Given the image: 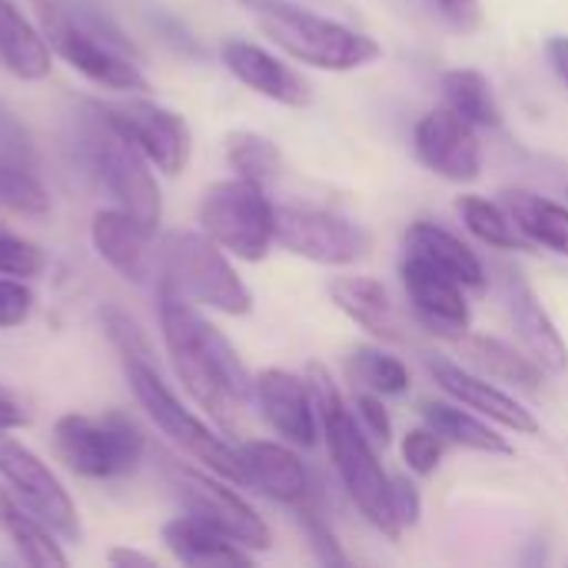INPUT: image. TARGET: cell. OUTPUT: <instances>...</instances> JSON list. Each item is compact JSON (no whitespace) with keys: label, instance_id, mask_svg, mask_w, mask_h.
<instances>
[{"label":"cell","instance_id":"1","mask_svg":"<svg viewBox=\"0 0 568 568\" xmlns=\"http://www.w3.org/2000/svg\"><path fill=\"white\" fill-rule=\"evenodd\" d=\"M156 296L160 333L176 379L213 423L233 433L253 399V376L233 343L200 313V306L170 290H156Z\"/></svg>","mask_w":568,"mask_h":568},{"label":"cell","instance_id":"2","mask_svg":"<svg viewBox=\"0 0 568 568\" xmlns=\"http://www.w3.org/2000/svg\"><path fill=\"white\" fill-rule=\"evenodd\" d=\"M306 383L313 389L316 416H320L333 466H336L349 499L356 503V509L366 516V523L373 529H379L386 539H399L403 526H399V516L393 506V476L383 469L369 436L363 433L353 409L343 403V393L336 389L333 376L320 363H310Z\"/></svg>","mask_w":568,"mask_h":568},{"label":"cell","instance_id":"3","mask_svg":"<svg viewBox=\"0 0 568 568\" xmlns=\"http://www.w3.org/2000/svg\"><path fill=\"white\" fill-rule=\"evenodd\" d=\"M40 30L63 63L100 90L116 93H146L150 80L140 70V53L123 37V30L93 7L67 0H37Z\"/></svg>","mask_w":568,"mask_h":568},{"label":"cell","instance_id":"4","mask_svg":"<svg viewBox=\"0 0 568 568\" xmlns=\"http://www.w3.org/2000/svg\"><path fill=\"white\" fill-rule=\"evenodd\" d=\"M243 3L256 17L260 30L283 53L316 70H333V73L359 70L379 60L383 53V47L369 33H359L300 3H290V0H243Z\"/></svg>","mask_w":568,"mask_h":568},{"label":"cell","instance_id":"5","mask_svg":"<svg viewBox=\"0 0 568 568\" xmlns=\"http://www.w3.org/2000/svg\"><path fill=\"white\" fill-rule=\"evenodd\" d=\"M156 290H170L193 306L226 316H246L253 310V293L226 260V250L203 230H173L160 240Z\"/></svg>","mask_w":568,"mask_h":568},{"label":"cell","instance_id":"6","mask_svg":"<svg viewBox=\"0 0 568 568\" xmlns=\"http://www.w3.org/2000/svg\"><path fill=\"white\" fill-rule=\"evenodd\" d=\"M120 359H123L126 383H130L140 409L156 423V429L173 446H180L186 456H193L200 466H206L210 473H216V476H223V479H230L236 486H246L236 446H230L223 436H216L200 416H193L176 399V393L163 383L153 359L150 356H120Z\"/></svg>","mask_w":568,"mask_h":568},{"label":"cell","instance_id":"7","mask_svg":"<svg viewBox=\"0 0 568 568\" xmlns=\"http://www.w3.org/2000/svg\"><path fill=\"white\" fill-rule=\"evenodd\" d=\"M57 456L83 479L133 476L146 456V436L133 416L120 409L67 413L53 426Z\"/></svg>","mask_w":568,"mask_h":568},{"label":"cell","instance_id":"8","mask_svg":"<svg viewBox=\"0 0 568 568\" xmlns=\"http://www.w3.org/2000/svg\"><path fill=\"white\" fill-rule=\"evenodd\" d=\"M196 220L213 243L246 263L266 260L270 246L276 243V206L270 203L266 190L246 176L206 186Z\"/></svg>","mask_w":568,"mask_h":568},{"label":"cell","instance_id":"9","mask_svg":"<svg viewBox=\"0 0 568 568\" xmlns=\"http://www.w3.org/2000/svg\"><path fill=\"white\" fill-rule=\"evenodd\" d=\"M83 143H87V166L100 180V186L113 196V203L156 233L163 220V196L150 170L153 163L116 130H110L97 110Z\"/></svg>","mask_w":568,"mask_h":568},{"label":"cell","instance_id":"10","mask_svg":"<svg viewBox=\"0 0 568 568\" xmlns=\"http://www.w3.org/2000/svg\"><path fill=\"white\" fill-rule=\"evenodd\" d=\"M110 130H116L126 143H133L160 173L180 176L193 156V133L183 113L153 103L146 97L130 93L116 103H93Z\"/></svg>","mask_w":568,"mask_h":568},{"label":"cell","instance_id":"11","mask_svg":"<svg viewBox=\"0 0 568 568\" xmlns=\"http://www.w3.org/2000/svg\"><path fill=\"white\" fill-rule=\"evenodd\" d=\"M166 479L190 516L206 519L210 526H216L220 532H226L250 552H266L273 546L270 526L246 499H240L230 489V479L210 469L203 473V469L183 466L176 459H166Z\"/></svg>","mask_w":568,"mask_h":568},{"label":"cell","instance_id":"12","mask_svg":"<svg viewBox=\"0 0 568 568\" xmlns=\"http://www.w3.org/2000/svg\"><path fill=\"white\" fill-rule=\"evenodd\" d=\"M0 479L3 486L17 496V503L37 516L57 539L63 542H80L83 526L80 513L63 489V483L53 476V469L20 439L0 433Z\"/></svg>","mask_w":568,"mask_h":568},{"label":"cell","instance_id":"13","mask_svg":"<svg viewBox=\"0 0 568 568\" xmlns=\"http://www.w3.org/2000/svg\"><path fill=\"white\" fill-rule=\"evenodd\" d=\"M276 243L323 266H349L363 260L373 246L369 233L359 223L333 210L300 203L276 206Z\"/></svg>","mask_w":568,"mask_h":568},{"label":"cell","instance_id":"14","mask_svg":"<svg viewBox=\"0 0 568 568\" xmlns=\"http://www.w3.org/2000/svg\"><path fill=\"white\" fill-rule=\"evenodd\" d=\"M413 150L419 163L443 180L453 183H473L483 173V143L476 136V126L459 116L453 106L429 110L413 133Z\"/></svg>","mask_w":568,"mask_h":568},{"label":"cell","instance_id":"15","mask_svg":"<svg viewBox=\"0 0 568 568\" xmlns=\"http://www.w3.org/2000/svg\"><path fill=\"white\" fill-rule=\"evenodd\" d=\"M403 286L406 296L413 303V313L443 339H463L469 333L473 313L469 303L463 296V283L453 280L449 273H443L439 266H433L429 260L406 253L403 256Z\"/></svg>","mask_w":568,"mask_h":568},{"label":"cell","instance_id":"16","mask_svg":"<svg viewBox=\"0 0 568 568\" xmlns=\"http://www.w3.org/2000/svg\"><path fill=\"white\" fill-rule=\"evenodd\" d=\"M153 236V230H146L120 206L97 210L90 223V243L97 256L136 286H150L160 276V246Z\"/></svg>","mask_w":568,"mask_h":568},{"label":"cell","instance_id":"17","mask_svg":"<svg viewBox=\"0 0 568 568\" xmlns=\"http://www.w3.org/2000/svg\"><path fill=\"white\" fill-rule=\"evenodd\" d=\"M253 399L280 439L300 449L316 446L320 416L306 376H296L290 369H263L253 376Z\"/></svg>","mask_w":568,"mask_h":568},{"label":"cell","instance_id":"18","mask_svg":"<svg viewBox=\"0 0 568 568\" xmlns=\"http://www.w3.org/2000/svg\"><path fill=\"white\" fill-rule=\"evenodd\" d=\"M220 60L243 87H250L253 93H260L273 103L296 106V110L313 103V90H310L306 77L260 43L230 37L220 47Z\"/></svg>","mask_w":568,"mask_h":568},{"label":"cell","instance_id":"19","mask_svg":"<svg viewBox=\"0 0 568 568\" xmlns=\"http://www.w3.org/2000/svg\"><path fill=\"white\" fill-rule=\"evenodd\" d=\"M426 369L449 399L476 409L479 416H489L503 429H509L516 436H536L539 433V419L532 416V409H526L519 399H513L496 383H489V376L469 373L449 359H426Z\"/></svg>","mask_w":568,"mask_h":568},{"label":"cell","instance_id":"20","mask_svg":"<svg viewBox=\"0 0 568 568\" xmlns=\"http://www.w3.org/2000/svg\"><path fill=\"white\" fill-rule=\"evenodd\" d=\"M503 300L506 313L526 346V353L549 373H566L568 369V346L562 333L556 329L552 316L539 303L536 290L523 280V273L506 270L503 273Z\"/></svg>","mask_w":568,"mask_h":568},{"label":"cell","instance_id":"21","mask_svg":"<svg viewBox=\"0 0 568 568\" xmlns=\"http://www.w3.org/2000/svg\"><path fill=\"white\" fill-rule=\"evenodd\" d=\"M236 453H240L246 486L260 489L273 503L300 506L313 496L310 473L290 446L273 443V439H250V443H240Z\"/></svg>","mask_w":568,"mask_h":568},{"label":"cell","instance_id":"22","mask_svg":"<svg viewBox=\"0 0 568 568\" xmlns=\"http://www.w3.org/2000/svg\"><path fill=\"white\" fill-rule=\"evenodd\" d=\"M160 536H163V546L170 549V556L183 566L226 568L253 562L250 549H243L236 539H230L226 532H220L216 526H210L206 519L190 516V513L163 523Z\"/></svg>","mask_w":568,"mask_h":568},{"label":"cell","instance_id":"23","mask_svg":"<svg viewBox=\"0 0 568 568\" xmlns=\"http://www.w3.org/2000/svg\"><path fill=\"white\" fill-rule=\"evenodd\" d=\"M333 303L373 339L379 343H403L399 313L386 293V286L373 276H336L329 283Z\"/></svg>","mask_w":568,"mask_h":568},{"label":"cell","instance_id":"24","mask_svg":"<svg viewBox=\"0 0 568 568\" xmlns=\"http://www.w3.org/2000/svg\"><path fill=\"white\" fill-rule=\"evenodd\" d=\"M0 67L17 80L37 83L53 70V50L13 0H0Z\"/></svg>","mask_w":568,"mask_h":568},{"label":"cell","instance_id":"25","mask_svg":"<svg viewBox=\"0 0 568 568\" xmlns=\"http://www.w3.org/2000/svg\"><path fill=\"white\" fill-rule=\"evenodd\" d=\"M403 246H406V253H416V256L429 260L433 266H439L443 273H449L453 280H459L469 290L486 286V270H483L479 256L459 236H453L449 230H443V226H436L429 220L413 223L406 230Z\"/></svg>","mask_w":568,"mask_h":568},{"label":"cell","instance_id":"26","mask_svg":"<svg viewBox=\"0 0 568 568\" xmlns=\"http://www.w3.org/2000/svg\"><path fill=\"white\" fill-rule=\"evenodd\" d=\"M503 206L509 210L519 233L559 256H568V206L539 196L532 190H506Z\"/></svg>","mask_w":568,"mask_h":568},{"label":"cell","instance_id":"27","mask_svg":"<svg viewBox=\"0 0 568 568\" xmlns=\"http://www.w3.org/2000/svg\"><path fill=\"white\" fill-rule=\"evenodd\" d=\"M0 532L10 536L13 549L20 552V559H23L27 566H67V556H63L57 536H53L37 516H30V513L17 503V496H10L3 486H0Z\"/></svg>","mask_w":568,"mask_h":568},{"label":"cell","instance_id":"28","mask_svg":"<svg viewBox=\"0 0 568 568\" xmlns=\"http://www.w3.org/2000/svg\"><path fill=\"white\" fill-rule=\"evenodd\" d=\"M459 346H463V356L489 379H503V383H513L523 389H536L542 383V366L529 353H519L516 346H509L503 339L466 333L459 339Z\"/></svg>","mask_w":568,"mask_h":568},{"label":"cell","instance_id":"29","mask_svg":"<svg viewBox=\"0 0 568 568\" xmlns=\"http://www.w3.org/2000/svg\"><path fill=\"white\" fill-rule=\"evenodd\" d=\"M423 419L429 429H436L446 443L473 449V453H489V456H506L513 453L509 443L486 426L483 419H476L473 413L463 409V403H443V399H429L423 403Z\"/></svg>","mask_w":568,"mask_h":568},{"label":"cell","instance_id":"30","mask_svg":"<svg viewBox=\"0 0 568 568\" xmlns=\"http://www.w3.org/2000/svg\"><path fill=\"white\" fill-rule=\"evenodd\" d=\"M443 97H446V106H453L473 126H499L503 123V106L493 93V83L479 70L459 67V70L443 73Z\"/></svg>","mask_w":568,"mask_h":568},{"label":"cell","instance_id":"31","mask_svg":"<svg viewBox=\"0 0 568 568\" xmlns=\"http://www.w3.org/2000/svg\"><path fill=\"white\" fill-rule=\"evenodd\" d=\"M226 163L236 170V176H246L260 186L273 183L283 173V153L280 146L253 130H233L226 136Z\"/></svg>","mask_w":568,"mask_h":568},{"label":"cell","instance_id":"32","mask_svg":"<svg viewBox=\"0 0 568 568\" xmlns=\"http://www.w3.org/2000/svg\"><path fill=\"white\" fill-rule=\"evenodd\" d=\"M0 206L20 216H47L50 193L37 176V166L0 153Z\"/></svg>","mask_w":568,"mask_h":568},{"label":"cell","instance_id":"33","mask_svg":"<svg viewBox=\"0 0 568 568\" xmlns=\"http://www.w3.org/2000/svg\"><path fill=\"white\" fill-rule=\"evenodd\" d=\"M459 216L469 226L476 240H483L493 250H523L519 226L513 223L509 210L503 203H493L486 196H463L459 200Z\"/></svg>","mask_w":568,"mask_h":568},{"label":"cell","instance_id":"34","mask_svg":"<svg viewBox=\"0 0 568 568\" xmlns=\"http://www.w3.org/2000/svg\"><path fill=\"white\" fill-rule=\"evenodd\" d=\"M349 376L353 383H359L363 389L376 393V396H403L409 393V369L403 359L376 349V346H359L349 356Z\"/></svg>","mask_w":568,"mask_h":568},{"label":"cell","instance_id":"35","mask_svg":"<svg viewBox=\"0 0 568 568\" xmlns=\"http://www.w3.org/2000/svg\"><path fill=\"white\" fill-rule=\"evenodd\" d=\"M43 270H47V253L37 243L0 230V276L33 280Z\"/></svg>","mask_w":568,"mask_h":568},{"label":"cell","instance_id":"36","mask_svg":"<svg viewBox=\"0 0 568 568\" xmlns=\"http://www.w3.org/2000/svg\"><path fill=\"white\" fill-rule=\"evenodd\" d=\"M446 439L436 433V429H429V426H423V429H409L406 436H403V463L416 473V476H433L436 469H439V463H443V456H446Z\"/></svg>","mask_w":568,"mask_h":568},{"label":"cell","instance_id":"37","mask_svg":"<svg viewBox=\"0 0 568 568\" xmlns=\"http://www.w3.org/2000/svg\"><path fill=\"white\" fill-rule=\"evenodd\" d=\"M296 509H300V526H303V532H306V539H310L316 559L326 562V566H346V552L339 549L336 532L329 529V523L323 519V513H320L310 499L300 503Z\"/></svg>","mask_w":568,"mask_h":568},{"label":"cell","instance_id":"38","mask_svg":"<svg viewBox=\"0 0 568 568\" xmlns=\"http://www.w3.org/2000/svg\"><path fill=\"white\" fill-rule=\"evenodd\" d=\"M33 313V290L17 276H0V329H17Z\"/></svg>","mask_w":568,"mask_h":568},{"label":"cell","instance_id":"39","mask_svg":"<svg viewBox=\"0 0 568 568\" xmlns=\"http://www.w3.org/2000/svg\"><path fill=\"white\" fill-rule=\"evenodd\" d=\"M356 413V423L363 426V433L373 439V443H379V446H389L393 443V419H389V413H386V406H383V396H376V393H359L356 396V406H353Z\"/></svg>","mask_w":568,"mask_h":568},{"label":"cell","instance_id":"40","mask_svg":"<svg viewBox=\"0 0 568 568\" xmlns=\"http://www.w3.org/2000/svg\"><path fill=\"white\" fill-rule=\"evenodd\" d=\"M0 153L3 156H13L20 163H30L37 166V153H33V143H30V133L23 130V123L0 103Z\"/></svg>","mask_w":568,"mask_h":568},{"label":"cell","instance_id":"41","mask_svg":"<svg viewBox=\"0 0 568 568\" xmlns=\"http://www.w3.org/2000/svg\"><path fill=\"white\" fill-rule=\"evenodd\" d=\"M433 3L446 17V23L459 33H476L486 20L483 0H433Z\"/></svg>","mask_w":568,"mask_h":568},{"label":"cell","instance_id":"42","mask_svg":"<svg viewBox=\"0 0 568 568\" xmlns=\"http://www.w3.org/2000/svg\"><path fill=\"white\" fill-rule=\"evenodd\" d=\"M393 506H396V516H399V526H416L419 516H423V496L416 489V483L409 479H393Z\"/></svg>","mask_w":568,"mask_h":568},{"label":"cell","instance_id":"43","mask_svg":"<svg viewBox=\"0 0 568 568\" xmlns=\"http://www.w3.org/2000/svg\"><path fill=\"white\" fill-rule=\"evenodd\" d=\"M23 426H30L27 403L13 389H7L0 383V433H13V429H23Z\"/></svg>","mask_w":568,"mask_h":568},{"label":"cell","instance_id":"44","mask_svg":"<svg viewBox=\"0 0 568 568\" xmlns=\"http://www.w3.org/2000/svg\"><path fill=\"white\" fill-rule=\"evenodd\" d=\"M106 562H110L113 568H130V566L153 568L156 566V559H153V556H146V552H136V549H126V546H116V549H110V552H106Z\"/></svg>","mask_w":568,"mask_h":568},{"label":"cell","instance_id":"45","mask_svg":"<svg viewBox=\"0 0 568 568\" xmlns=\"http://www.w3.org/2000/svg\"><path fill=\"white\" fill-rule=\"evenodd\" d=\"M546 50H549V60H552L559 80L568 87V37H552Z\"/></svg>","mask_w":568,"mask_h":568}]
</instances>
